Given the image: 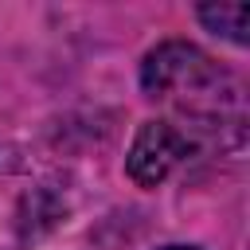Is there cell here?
I'll return each mask as SVG.
<instances>
[{"label": "cell", "instance_id": "obj_2", "mask_svg": "<svg viewBox=\"0 0 250 250\" xmlns=\"http://www.w3.org/2000/svg\"><path fill=\"white\" fill-rule=\"evenodd\" d=\"M195 152V137L188 129H180L176 121H145L129 145L125 156V172L133 184L141 188H156L172 176V168L180 160H188Z\"/></svg>", "mask_w": 250, "mask_h": 250}, {"label": "cell", "instance_id": "obj_3", "mask_svg": "<svg viewBox=\"0 0 250 250\" xmlns=\"http://www.w3.org/2000/svg\"><path fill=\"white\" fill-rule=\"evenodd\" d=\"M195 16L207 31H215V35L238 43V47L250 43V8L246 4H199Z\"/></svg>", "mask_w": 250, "mask_h": 250}, {"label": "cell", "instance_id": "obj_4", "mask_svg": "<svg viewBox=\"0 0 250 250\" xmlns=\"http://www.w3.org/2000/svg\"><path fill=\"white\" fill-rule=\"evenodd\" d=\"M164 250H199V246H164Z\"/></svg>", "mask_w": 250, "mask_h": 250}, {"label": "cell", "instance_id": "obj_1", "mask_svg": "<svg viewBox=\"0 0 250 250\" xmlns=\"http://www.w3.org/2000/svg\"><path fill=\"white\" fill-rule=\"evenodd\" d=\"M141 86L148 98L172 105L191 129H242L238 82L195 43L168 39L141 62Z\"/></svg>", "mask_w": 250, "mask_h": 250}]
</instances>
